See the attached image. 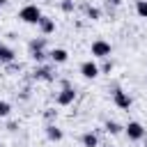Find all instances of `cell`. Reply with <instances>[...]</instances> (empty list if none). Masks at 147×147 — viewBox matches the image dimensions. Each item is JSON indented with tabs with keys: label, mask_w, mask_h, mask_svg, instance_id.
<instances>
[{
	"label": "cell",
	"mask_w": 147,
	"mask_h": 147,
	"mask_svg": "<svg viewBox=\"0 0 147 147\" xmlns=\"http://www.w3.org/2000/svg\"><path fill=\"white\" fill-rule=\"evenodd\" d=\"M14 60H16V53H14V48L0 41V64H11Z\"/></svg>",
	"instance_id": "cell-7"
},
{
	"label": "cell",
	"mask_w": 147,
	"mask_h": 147,
	"mask_svg": "<svg viewBox=\"0 0 147 147\" xmlns=\"http://www.w3.org/2000/svg\"><path fill=\"white\" fill-rule=\"evenodd\" d=\"M11 113V103L9 101H0V117H9Z\"/></svg>",
	"instance_id": "cell-18"
},
{
	"label": "cell",
	"mask_w": 147,
	"mask_h": 147,
	"mask_svg": "<svg viewBox=\"0 0 147 147\" xmlns=\"http://www.w3.org/2000/svg\"><path fill=\"white\" fill-rule=\"evenodd\" d=\"M85 11H87V18H92V21H99L101 18V9H96V7H87Z\"/></svg>",
	"instance_id": "cell-17"
},
{
	"label": "cell",
	"mask_w": 147,
	"mask_h": 147,
	"mask_svg": "<svg viewBox=\"0 0 147 147\" xmlns=\"http://www.w3.org/2000/svg\"><path fill=\"white\" fill-rule=\"evenodd\" d=\"M136 14L140 18H147V0H138L136 2Z\"/></svg>",
	"instance_id": "cell-13"
},
{
	"label": "cell",
	"mask_w": 147,
	"mask_h": 147,
	"mask_svg": "<svg viewBox=\"0 0 147 147\" xmlns=\"http://www.w3.org/2000/svg\"><path fill=\"white\" fill-rule=\"evenodd\" d=\"M37 28H39L41 34H53V32H55V21H53L51 16H41L39 23H37Z\"/></svg>",
	"instance_id": "cell-8"
},
{
	"label": "cell",
	"mask_w": 147,
	"mask_h": 147,
	"mask_svg": "<svg viewBox=\"0 0 147 147\" xmlns=\"http://www.w3.org/2000/svg\"><path fill=\"white\" fill-rule=\"evenodd\" d=\"M39 48H44V51H46V39H44V37H39V39H32V41H30V51H39Z\"/></svg>",
	"instance_id": "cell-15"
},
{
	"label": "cell",
	"mask_w": 147,
	"mask_h": 147,
	"mask_svg": "<svg viewBox=\"0 0 147 147\" xmlns=\"http://www.w3.org/2000/svg\"><path fill=\"white\" fill-rule=\"evenodd\" d=\"M41 16H44V14H41V9H39L37 5H25V7H21V11H18V18H21L23 23H28V25H37Z\"/></svg>",
	"instance_id": "cell-1"
},
{
	"label": "cell",
	"mask_w": 147,
	"mask_h": 147,
	"mask_svg": "<svg viewBox=\"0 0 147 147\" xmlns=\"http://www.w3.org/2000/svg\"><path fill=\"white\" fill-rule=\"evenodd\" d=\"M46 138H48L51 142H60V140L64 138V133H62V129H57L55 124H46Z\"/></svg>",
	"instance_id": "cell-11"
},
{
	"label": "cell",
	"mask_w": 147,
	"mask_h": 147,
	"mask_svg": "<svg viewBox=\"0 0 147 147\" xmlns=\"http://www.w3.org/2000/svg\"><path fill=\"white\" fill-rule=\"evenodd\" d=\"M60 7H62V11H67V14H69V11H74V0H62V5H60Z\"/></svg>",
	"instance_id": "cell-19"
},
{
	"label": "cell",
	"mask_w": 147,
	"mask_h": 147,
	"mask_svg": "<svg viewBox=\"0 0 147 147\" xmlns=\"http://www.w3.org/2000/svg\"><path fill=\"white\" fill-rule=\"evenodd\" d=\"M30 55H32V60H34V62H44V60L48 57V53H46L44 48H39V51H30Z\"/></svg>",
	"instance_id": "cell-16"
},
{
	"label": "cell",
	"mask_w": 147,
	"mask_h": 147,
	"mask_svg": "<svg viewBox=\"0 0 147 147\" xmlns=\"http://www.w3.org/2000/svg\"><path fill=\"white\" fill-rule=\"evenodd\" d=\"M99 69H101V74H110V71H113V62H110V60H106Z\"/></svg>",
	"instance_id": "cell-20"
},
{
	"label": "cell",
	"mask_w": 147,
	"mask_h": 147,
	"mask_svg": "<svg viewBox=\"0 0 147 147\" xmlns=\"http://www.w3.org/2000/svg\"><path fill=\"white\" fill-rule=\"evenodd\" d=\"M55 115H57V110H53V108H51V110H48V113H46V117H48V119H53V117H55Z\"/></svg>",
	"instance_id": "cell-21"
},
{
	"label": "cell",
	"mask_w": 147,
	"mask_h": 147,
	"mask_svg": "<svg viewBox=\"0 0 147 147\" xmlns=\"http://www.w3.org/2000/svg\"><path fill=\"white\" fill-rule=\"evenodd\" d=\"M124 133L129 136V140H142L145 138V126L140 122H129L124 126Z\"/></svg>",
	"instance_id": "cell-4"
},
{
	"label": "cell",
	"mask_w": 147,
	"mask_h": 147,
	"mask_svg": "<svg viewBox=\"0 0 147 147\" xmlns=\"http://www.w3.org/2000/svg\"><path fill=\"white\" fill-rule=\"evenodd\" d=\"M55 101H57V106H71V103L76 101V92H74V87H71V85L62 87V90L57 92Z\"/></svg>",
	"instance_id": "cell-3"
},
{
	"label": "cell",
	"mask_w": 147,
	"mask_h": 147,
	"mask_svg": "<svg viewBox=\"0 0 147 147\" xmlns=\"http://www.w3.org/2000/svg\"><path fill=\"white\" fill-rule=\"evenodd\" d=\"M80 142H83V147H99V138H96V133H92V131L83 133V136H80Z\"/></svg>",
	"instance_id": "cell-12"
},
{
	"label": "cell",
	"mask_w": 147,
	"mask_h": 147,
	"mask_svg": "<svg viewBox=\"0 0 147 147\" xmlns=\"http://www.w3.org/2000/svg\"><path fill=\"white\" fill-rule=\"evenodd\" d=\"M122 129H124V126H119V124H117V122H110V119H108V122H106V131H108V133H110V136H117V133H119V131H122Z\"/></svg>",
	"instance_id": "cell-14"
},
{
	"label": "cell",
	"mask_w": 147,
	"mask_h": 147,
	"mask_svg": "<svg viewBox=\"0 0 147 147\" xmlns=\"http://www.w3.org/2000/svg\"><path fill=\"white\" fill-rule=\"evenodd\" d=\"M2 5H5V0H0V7H2Z\"/></svg>",
	"instance_id": "cell-22"
},
{
	"label": "cell",
	"mask_w": 147,
	"mask_h": 147,
	"mask_svg": "<svg viewBox=\"0 0 147 147\" xmlns=\"http://www.w3.org/2000/svg\"><path fill=\"white\" fill-rule=\"evenodd\" d=\"M34 78H37V80H53L55 76H53V69H51L48 64H41V67L34 69Z\"/></svg>",
	"instance_id": "cell-10"
},
{
	"label": "cell",
	"mask_w": 147,
	"mask_h": 147,
	"mask_svg": "<svg viewBox=\"0 0 147 147\" xmlns=\"http://www.w3.org/2000/svg\"><path fill=\"white\" fill-rule=\"evenodd\" d=\"M48 57H51L53 64H64V62L69 60V53H67L64 48H51V51H48Z\"/></svg>",
	"instance_id": "cell-9"
},
{
	"label": "cell",
	"mask_w": 147,
	"mask_h": 147,
	"mask_svg": "<svg viewBox=\"0 0 147 147\" xmlns=\"http://www.w3.org/2000/svg\"><path fill=\"white\" fill-rule=\"evenodd\" d=\"M113 103H115L117 108H122V110H129V108H131V96H129L124 90H115V92H113Z\"/></svg>",
	"instance_id": "cell-6"
},
{
	"label": "cell",
	"mask_w": 147,
	"mask_h": 147,
	"mask_svg": "<svg viewBox=\"0 0 147 147\" xmlns=\"http://www.w3.org/2000/svg\"><path fill=\"white\" fill-rule=\"evenodd\" d=\"M110 44L108 41H103V39H96V41H92V55L94 57H99V60H108L110 57Z\"/></svg>",
	"instance_id": "cell-2"
},
{
	"label": "cell",
	"mask_w": 147,
	"mask_h": 147,
	"mask_svg": "<svg viewBox=\"0 0 147 147\" xmlns=\"http://www.w3.org/2000/svg\"><path fill=\"white\" fill-rule=\"evenodd\" d=\"M80 74H83V78H90V80H94V78L101 74V69H99V64H96V62H92V60H85V62L80 64Z\"/></svg>",
	"instance_id": "cell-5"
}]
</instances>
